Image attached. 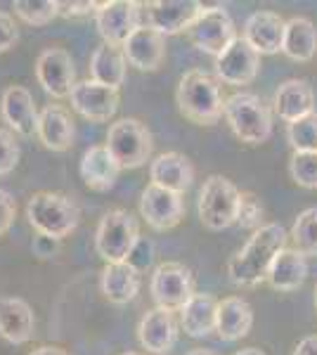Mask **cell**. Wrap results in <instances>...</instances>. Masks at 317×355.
Instances as JSON below:
<instances>
[{
    "label": "cell",
    "mask_w": 317,
    "mask_h": 355,
    "mask_svg": "<svg viewBox=\"0 0 317 355\" xmlns=\"http://www.w3.org/2000/svg\"><path fill=\"white\" fill-rule=\"evenodd\" d=\"M142 287V272L132 268L128 261L123 263H107L100 272V291L102 296L114 303V306H123L140 294Z\"/></svg>",
    "instance_id": "603a6c76"
},
{
    "label": "cell",
    "mask_w": 317,
    "mask_h": 355,
    "mask_svg": "<svg viewBox=\"0 0 317 355\" xmlns=\"http://www.w3.org/2000/svg\"><path fill=\"white\" fill-rule=\"evenodd\" d=\"M286 140L293 152H317V112L286 123Z\"/></svg>",
    "instance_id": "d6a6232c"
},
{
    "label": "cell",
    "mask_w": 317,
    "mask_h": 355,
    "mask_svg": "<svg viewBox=\"0 0 317 355\" xmlns=\"http://www.w3.org/2000/svg\"><path fill=\"white\" fill-rule=\"evenodd\" d=\"M69 102H71V110L88 119L90 123H107L119 112V90L88 78L74 85Z\"/></svg>",
    "instance_id": "4fadbf2b"
},
{
    "label": "cell",
    "mask_w": 317,
    "mask_h": 355,
    "mask_svg": "<svg viewBox=\"0 0 317 355\" xmlns=\"http://www.w3.org/2000/svg\"><path fill=\"white\" fill-rule=\"evenodd\" d=\"M107 150L117 159L121 171L140 168L149 162L154 152V137L140 119H119L109 125Z\"/></svg>",
    "instance_id": "52a82bcc"
},
{
    "label": "cell",
    "mask_w": 317,
    "mask_h": 355,
    "mask_svg": "<svg viewBox=\"0 0 317 355\" xmlns=\"http://www.w3.org/2000/svg\"><path fill=\"white\" fill-rule=\"evenodd\" d=\"M19 142L15 140V133L8 128H0V175H10L19 164Z\"/></svg>",
    "instance_id": "d590c367"
},
{
    "label": "cell",
    "mask_w": 317,
    "mask_h": 355,
    "mask_svg": "<svg viewBox=\"0 0 317 355\" xmlns=\"http://www.w3.org/2000/svg\"><path fill=\"white\" fill-rule=\"evenodd\" d=\"M17 41H19V26H17L15 17L0 10V55L12 50Z\"/></svg>",
    "instance_id": "8d00e7d4"
},
{
    "label": "cell",
    "mask_w": 317,
    "mask_h": 355,
    "mask_svg": "<svg viewBox=\"0 0 317 355\" xmlns=\"http://www.w3.org/2000/svg\"><path fill=\"white\" fill-rule=\"evenodd\" d=\"M305 277H308V259L303 254H298L296 249L286 246L270 263L265 282L275 291H296L298 287H303Z\"/></svg>",
    "instance_id": "83f0119b"
},
{
    "label": "cell",
    "mask_w": 317,
    "mask_h": 355,
    "mask_svg": "<svg viewBox=\"0 0 317 355\" xmlns=\"http://www.w3.org/2000/svg\"><path fill=\"white\" fill-rule=\"evenodd\" d=\"M218 299L206 291H194L192 299L180 308V327L192 339H204L216 331Z\"/></svg>",
    "instance_id": "4316f807"
},
{
    "label": "cell",
    "mask_w": 317,
    "mask_h": 355,
    "mask_svg": "<svg viewBox=\"0 0 317 355\" xmlns=\"http://www.w3.org/2000/svg\"><path fill=\"white\" fill-rule=\"evenodd\" d=\"M142 5L135 0H107L97 5L95 26L100 31L102 41L114 48H123V43L140 28Z\"/></svg>",
    "instance_id": "30bf717a"
},
{
    "label": "cell",
    "mask_w": 317,
    "mask_h": 355,
    "mask_svg": "<svg viewBox=\"0 0 317 355\" xmlns=\"http://www.w3.org/2000/svg\"><path fill=\"white\" fill-rule=\"evenodd\" d=\"M123 55L130 67L140 71H157L166 60V38L152 26L142 24L135 33L123 43Z\"/></svg>",
    "instance_id": "44dd1931"
},
{
    "label": "cell",
    "mask_w": 317,
    "mask_h": 355,
    "mask_svg": "<svg viewBox=\"0 0 317 355\" xmlns=\"http://www.w3.org/2000/svg\"><path fill=\"white\" fill-rule=\"evenodd\" d=\"M140 239V225L126 209H112L102 216L95 230V249L105 263H123Z\"/></svg>",
    "instance_id": "8992f818"
},
{
    "label": "cell",
    "mask_w": 317,
    "mask_h": 355,
    "mask_svg": "<svg viewBox=\"0 0 317 355\" xmlns=\"http://www.w3.org/2000/svg\"><path fill=\"white\" fill-rule=\"evenodd\" d=\"M315 311H317V287H315Z\"/></svg>",
    "instance_id": "7dc6e473"
},
{
    "label": "cell",
    "mask_w": 317,
    "mask_h": 355,
    "mask_svg": "<svg viewBox=\"0 0 317 355\" xmlns=\"http://www.w3.org/2000/svg\"><path fill=\"white\" fill-rule=\"evenodd\" d=\"M258 71H261V55L241 36L221 57H216V78L225 85H249Z\"/></svg>",
    "instance_id": "9a60e30c"
},
{
    "label": "cell",
    "mask_w": 317,
    "mask_h": 355,
    "mask_svg": "<svg viewBox=\"0 0 317 355\" xmlns=\"http://www.w3.org/2000/svg\"><path fill=\"white\" fill-rule=\"evenodd\" d=\"M149 294H152L157 308L164 311H180L194 294V275L178 261H164L154 268L152 277H149Z\"/></svg>",
    "instance_id": "ba28073f"
},
{
    "label": "cell",
    "mask_w": 317,
    "mask_h": 355,
    "mask_svg": "<svg viewBox=\"0 0 317 355\" xmlns=\"http://www.w3.org/2000/svg\"><path fill=\"white\" fill-rule=\"evenodd\" d=\"M28 355H69L62 346H38L36 351H31Z\"/></svg>",
    "instance_id": "7bdbcfd3"
},
{
    "label": "cell",
    "mask_w": 317,
    "mask_h": 355,
    "mask_svg": "<svg viewBox=\"0 0 317 355\" xmlns=\"http://www.w3.org/2000/svg\"><path fill=\"white\" fill-rule=\"evenodd\" d=\"M36 334V315L19 296H0V339L12 346L31 341Z\"/></svg>",
    "instance_id": "ffe728a7"
},
{
    "label": "cell",
    "mask_w": 317,
    "mask_h": 355,
    "mask_svg": "<svg viewBox=\"0 0 317 355\" xmlns=\"http://www.w3.org/2000/svg\"><path fill=\"white\" fill-rule=\"evenodd\" d=\"M273 107L282 121H298V119L315 112V93L310 88V83L303 81V78H289V81L277 85Z\"/></svg>",
    "instance_id": "d4e9b609"
},
{
    "label": "cell",
    "mask_w": 317,
    "mask_h": 355,
    "mask_svg": "<svg viewBox=\"0 0 317 355\" xmlns=\"http://www.w3.org/2000/svg\"><path fill=\"white\" fill-rule=\"evenodd\" d=\"M253 327V308L241 296H228L218 301L216 313V334L223 341H239Z\"/></svg>",
    "instance_id": "484cf974"
},
{
    "label": "cell",
    "mask_w": 317,
    "mask_h": 355,
    "mask_svg": "<svg viewBox=\"0 0 317 355\" xmlns=\"http://www.w3.org/2000/svg\"><path fill=\"white\" fill-rule=\"evenodd\" d=\"M97 5L100 3H93V0H80V3H60V15L62 17H85L90 12H97Z\"/></svg>",
    "instance_id": "ab89813d"
},
{
    "label": "cell",
    "mask_w": 317,
    "mask_h": 355,
    "mask_svg": "<svg viewBox=\"0 0 317 355\" xmlns=\"http://www.w3.org/2000/svg\"><path fill=\"white\" fill-rule=\"evenodd\" d=\"M36 135L50 152H67L74 147L76 140V123L71 119V112L62 105H48L38 112Z\"/></svg>",
    "instance_id": "ac0fdd59"
},
{
    "label": "cell",
    "mask_w": 317,
    "mask_h": 355,
    "mask_svg": "<svg viewBox=\"0 0 317 355\" xmlns=\"http://www.w3.org/2000/svg\"><path fill=\"white\" fill-rule=\"evenodd\" d=\"M241 192L225 175H209L199 192V220L206 230L221 232L237 223Z\"/></svg>",
    "instance_id": "5b68a950"
},
{
    "label": "cell",
    "mask_w": 317,
    "mask_h": 355,
    "mask_svg": "<svg viewBox=\"0 0 317 355\" xmlns=\"http://www.w3.org/2000/svg\"><path fill=\"white\" fill-rule=\"evenodd\" d=\"M282 53L293 62H310L317 55V26L308 17L286 19Z\"/></svg>",
    "instance_id": "f1b7e54d"
},
{
    "label": "cell",
    "mask_w": 317,
    "mask_h": 355,
    "mask_svg": "<svg viewBox=\"0 0 317 355\" xmlns=\"http://www.w3.org/2000/svg\"><path fill=\"white\" fill-rule=\"evenodd\" d=\"M189 41L201 53L211 57H221L225 50L237 41V28L223 5H213V8H204L201 15L189 26Z\"/></svg>",
    "instance_id": "9c48e42d"
},
{
    "label": "cell",
    "mask_w": 317,
    "mask_h": 355,
    "mask_svg": "<svg viewBox=\"0 0 317 355\" xmlns=\"http://www.w3.org/2000/svg\"><path fill=\"white\" fill-rule=\"evenodd\" d=\"M57 246H60V242H57V239L48 237V234H38L36 232L31 249H33V254H36L38 259H50V256H53L55 251H57Z\"/></svg>",
    "instance_id": "60d3db41"
},
{
    "label": "cell",
    "mask_w": 317,
    "mask_h": 355,
    "mask_svg": "<svg viewBox=\"0 0 317 355\" xmlns=\"http://www.w3.org/2000/svg\"><path fill=\"white\" fill-rule=\"evenodd\" d=\"M26 220L38 234L62 242L78 227L80 209L62 192H36L26 202Z\"/></svg>",
    "instance_id": "3957f363"
},
{
    "label": "cell",
    "mask_w": 317,
    "mask_h": 355,
    "mask_svg": "<svg viewBox=\"0 0 317 355\" xmlns=\"http://www.w3.org/2000/svg\"><path fill=\"white\" fill-rule=\"evenodd\" d=\"M289 239L291 249H296L305 259H317V206H310L296 216Z\"/></svg>",
    "instance_id": "4dcf8cb0"
},
{
    "label": "cell",
    "mask_w": 317,
    "mask_h": 355,
    "mask_svg": "<svg viewBox=\"0 0 317 355\" xmlns=\"http://www.w3.org/2000/svg\"><path fill=\"white\" fill-rule=\"evenodd\" d=\"M17 218V199L8 190L0 187V237L12 227Z\"/></svg>",
    "instance_id": "74e56055"
},
{
    "label": "cell",
    "mask_w": 317,
    "mask_h": 355,
    "mask_svg": "<svg viewBox=\"0 0 317 355\" xmlns=\"http://www.w3.org/2000/svg\"><path fill=\"white\" fill-rule=\"evenodd\" d=\"M121 355H140V353H132V351H128V353H121Z\"/></svg>",
    "instance_id": "bcb514c9"
},
{
    "label": "cell",
    "mask_w": 317,
    "mask_h": 355,
    "mask_svg": "<svg viewBox=\"0 0 317 355\" xmlns=\"http://www.w3.org/2000/svg\"><path fill=\"white\" fill-rule=\"evenodd\" d=\"M223 116L244 145H263L273 135V110L256 93H234L225 100Z\"/></svg>",
    "instance_id": "277c9868"
},
{
    "label": "cell",
    "mask_w": 317,
    "mask_h": 355,
    "mask_svg": "<svg viewBox=\"0 0 317 355\" xmlns=\"http://www.w3.org/2000/svg\"><path fill=\"white\" fill-rule=\"evenodd\" d=\"M152 259H154V244L149 242V239L140 237V239H137V244H135V249H132V254L128 256V263L142 272L149 263H152Z\"/></svg>",
    "instance_id": "f35d334b"
},
{
    "label": "cell",
    "mask_w": 317,
    "mask_h": 355,
    "mask_svg": "<svg viewBox=\"0 0 317 355\" xmlns=\"http://www.w3.org/2000/svg\"><path fill=\"white\" fill-rule=\"evenodd\" d=\"M36 78L48 95L65 100L76 85V67L65 48H45L36 60Z\"/></svg>",
    "instance_id": "7c38bea8"
},
{
    "label": "cell",
    "mask_w": 317,
    "mask_h": 355,
    "mask_svg": "<svg viewBox=\"0 0 317 355\" xmlns=\"http://www.w3.org/2000/svg\"><path fill=\"white\" fill-rule=\"evenodd\" d=\"M175 102L182 116L197 125L218 123L225 110L221 81L201 69H192L180 78L175 90Z\"/></svg>",
    "instance_id": "7a4b0ae2"
},
{
    "label": "cell",
    "mask_w": 317,
    "mask_h": 355,
    "mask_svg": "<svg viewBox=\"0 0 317 355\" xmlns=\"http://www.w3.org/2000/svg\"><path fill=\"white\" fill-rule=\"evenodd\" d=\"M149 180H152V185H159L164 190L185 194L192 187L194 166L185 154L164 152L149 164Z\"/></svg>",
    "instance_id": "7402d4cb"
},
{
    "label": "cell",
    "mask_w": 317,
    "mask_h": 355,
    "mask_svg": "<svg viewBox=\"0 0 317 355\" xmlns=\"http://www.w3.org/2000/svg\"><path fill=\"white\" fill-rule=\"evenodd\" d=\"M286 19H282L277 12L270 10H258L246 17L241 38L256 50L258 55H277L282 53V41H284Z\"/></svg>",
    "instance_id": "e0dca14e"
},
{
    "label": "cell",
    "mask_w": 317,
    "mask_h": 355,
    "mask_svg": "<svg viewBox=\"0 0 317 355\" xmlns=\"http://www.w3.org/2000/svg\"><path fill=\"white\" fill-rule=\"evenodd\" d=\"M187 355H213L211 351H204V348H197V351H192V353H187Z\"/></svg>",
    "instance_id": "f6af8a7d"
},
{
    "label": "cell",
    "mask_w": 317,
    "mask_h": 355,
    "mask_svg": "<svg viewBox=\"0 0 317 355\" xmlns=\"http://www.w3.org/2000/svg\"><path fill=\"white\" fill-rule=\"evenodd\" d=\"M265 206L261 199L256 197L253 192H241L239 199V214H237V223L244 230H253L256 232L258 227H263L265 223Z\"/></svg>",
    "instance_id": "e575fe53"
},
{
    "label": "cell",
    "mask_w": 317,
    "mask_h": 355,
    "mask_svg": "<svg viewBox=\"0 0 317 355\" xmlns=\"http://www.w3.org/2000/svg\"><path fill=\"white\" fill-rule=\"evenodd\" d=\"M0 116L8 123V130L22 135V137H31L36 135V125H38V110L33 95L28 93L24 85H8L0 95Z\"/></svg>",
    "instance_id": "2e32d148"
},
{
    "label": "cell",
    "mask_w": 317,
    "mask_h": 355,
    "mask_svg": "<svg viewBox=\"0 0 317 355\" xmlns=\"http://www.w3.org/2000/svg\"><path fill=\"white\" fill-rule=\"evenodd\" d=\"M126 71H128V60H126L123 50L107 43L95 48L93 57H90V78L93 81L119 90L126 81Z\"/></svg>",
    "instance_id": "f546056e"
},
{
    "label": "cell",
    "mask_w": 317,
    "mask_h": 355,
    "mask_svg": "<svg viewBox=\"0 0 317 355\" xmlns=\"http://www.w3.org/2000/svg\"><path fill=\"white\" fill-rule=\"evenodd\" d=\"M234 355H265L261 348H253V346H249V348H241V351H237Z\"/></svg>",
    "instance_id": "ee69618b"
},
{
    "label": "cell",
    "mask_w": 317,
    "mask_h": 355,
    "mask_svg": "<svg viewBox=\"0 0 317 355\" xmlns=\"http://www.w3.org/2000/svg\"><path fill=\"white\" fill-rule=\"evenodd\" d=\"M140 216L152 230L166 232L180 225L185 218V202L182 194H175L171 190H164L159 185H149L140 194Z\"/></svg>",
    "instance_id": "8fae6325"
},
{
    "label": "cell",
    "mask_w": 317,
    "mask_h": 355,
    "mask_svg": "<svg viewBox=\"0 0 317 355\" xmlns=\"http://www.w3.org/2000/svg\"><path fill=\"white\" fill-rule=\"evenodd\" d=\"M15 15L31 26H45L60 17V0H17Z\"/></svg>",
    "instance_id": "1f68e13d"
},
{
    "label": "cell",
    "mask_w": 317,
    "mask_h": 355,
    "mask_svg": "<svg viewBox=\"0 0 317 355\" xmlns=\"http://www.w3.org/2000/svg\"><path fill=\"white\" fill-rule=\"evenodd\" d=\"M80 180L95 192H107L117 185L121 166L117 159L112 157V152L107 150V145H93L83 152L78 166Z\"/></svg>",
    "instance_id": "cb8c5ba5"
},
{
    "label": "cell",
    "mask_w": 317,
    "mask_h": 355,
    "mask_svg": "<svg viewBox=\"0 0 317 355\" xmlns=\"http://www.w3.org/2000/svg\"><path fill=\"white\" fill-rule=\"evenodd\" d=\"M289 175L298 187L317 190V152H293L289 159Z\"/></svg>",
    "instance_id": "836d02e7"
},
{
    "label": "cell",
    "mask_w": 317,
    "mask_h": 355,
    "mask_svg": "<svg viewBox=\"0 0 317 355\" xmlns=\"http://www.w3.org/2000/svg\"><path fill=\"white\" fill-rule=\"evenodd\" d=\"M142 8L147 15V26H152L154 31H159L166 38L189 31V26L201 15L204 5L197 0H154Z\"/></svg>",
    "instance_id": "5bb4252c"
},
{
    "label": "cell",
    "mask_w": 317,
    "mask_h": 355,
    "mask_svg": "<svg viewBox=\"0 0 317 355\" xmlns=\"http://www.w3.org/2000/svg\"><path fill=\"white\" fill-rule=\"evenodd\" d=\"M137 341L152 355H166L178 341V322L175 315L164 308H152L142 315L137 324Z\"/></svg>",
    "instance_id": "d6986e66"
},
{
    "label": "cell",
    "mask_w": 317,
    "mask_h": 355,
    "mask_svg": "<svg viewBox=\"0 0 317 355\" xmlns=\"http://www.w3.org/2000/svg\"><path fill=\"white\" fill-rule=\"evenodd\" d=\"M293 355H317V334L303 336L293 348Z\"/></svg>",
    "instance_id": "b9f144b4"
},
{
    "label": "cell",
    "mask_w": 317,
    "mask_h": 355,
    "mask_svg": "<svg viewBox=\"0 0 317 355\" xmlns=\"http://www.w3.org/2000/svg\"><path fill=\"white\" fill-rule=\"evenodd\" d=\"M286 234L280 223H265L251 234V239L244 244V249L230 259L228 277L237 287H258L265 282L270 270V263L282 249H286Z\"/></svg>",
    "instance_id": "6da1fadb"
}]
</instances>
